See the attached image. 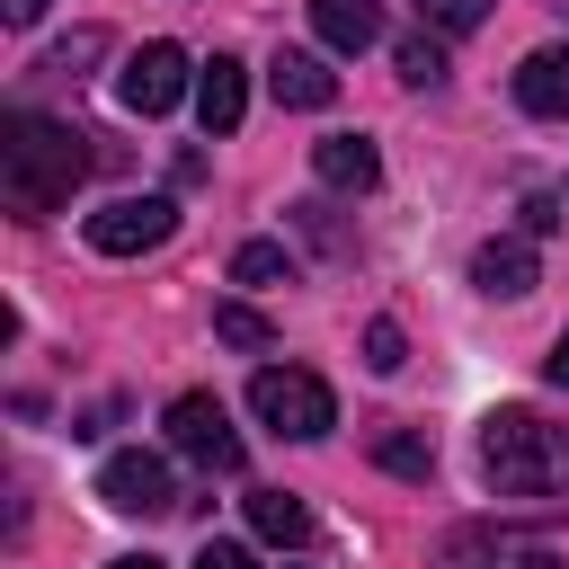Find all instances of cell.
<instances>
[{"label": "cell", "mask_w": 569, "mask_h": 569, "mask_svg": "<svg viewBox=\"0 0 569 569\" xmlns=\"http://www.w3.org/2000/svg\"><path fill=\"white\" fill-rule=\"evenodd\" d=\"M418 18H427V36H471L489 18V0H418Z\"/></svg>", "instance_id": "ac0fdd59"}, {"label": "cell", "mask_w": 569, "mask_h": 569, "mask_svg": "<svg viewBox=\"0 0 569 569\" xmlns=\"http://www.w3.org/2000/svg\"><path fill=\"white\" fill-rule=\"evenodd\" d=\"M240 116H249V80H240L231 53H213V62L196 71V124H204V133H240Z\"/></svg>", "instance_id": "30bf717a"}, {"label": "cell", "mask_w": 569, "mask_h": 569, "mask_svg": "<svg viewBox=\"0 0 569 569\" xmlns=\"http://www.w3.org/2000/svg\"><path fill=\"white\" fill-rule=\"evenodd\" d=\"M107 569H160V560H151V551H124V560H107Z\"/></svg>", "instance_id": "4316f807"}, {"label": "cell", "mask_w": 569, "mask_h": 569, "mask_svg": "<svg viewBox=\"0 0 569 569\" xmlns=\"http://www.w3.org/2000/svg\"><path fill=\"white\" fill-rule=\"evenodd\" d=\"M551 9H560V18H569V0H551Z\"/></svg>", "instance_id": "83f0119b"}, {"label": "cell", "mask_w": 569, "mask_h": 569, "mask_svg": "<svg viewBox=\"0 0 569 569\" xmlns=\"http://www.w3.org/2000/svg\"><path fill=\"white\" fill-rule=\"evenodd\" d=\"M44 9H53V0H0V18H9V27H36Z\"/></svg>", "instance_id": "484cf974"}, {"label": "cell", "mask_w": 569, "mask_h": 569, "mask_svg": "<svg viewBox=\"0 0 569 569\" xmlns=\"http://www.w3.org/2000/svg\"><path fill=\"white\" fill-rule=\"evenodd\" d=\"M267 89H276V107H302V116H320V107L338 98V71H329L320 53H293V44H284V53L267 62Z\"/></svg>", "instance_id": "9c48e42d"}, {"label": "cell", "mask_w": 569, "mask_h": 569, "mask_svg": "<svg viewBox=\"0 0 569 569\" xmlns=\"http://www.w3.org/2000/svg\"><path fill=\"white\" fill-rule=\"evenodd\" d=\"M373 462H382L391 480H427V471H436V445H427L418 427H382V436H373Z\"/></svg>", "instance_id": "2e32d148"}, {"label": "cell", "mask_w": 569, "mask_h": 569, "mask_svg": "<svg viewBox=\"0 0 569 569\" xmlns=\"http://www.w3.org/2000/svg\"><path fill=\"white\" fill-rule=\"evenodd\" d=\"M178 231V204L169 196H116V204H98L89 222H80V240L98 249V258H142V249H160Z\"/></svg>", "instance_id": "277c9868"}, {"label": "cell", "mask_w": 569, "mask_h": 569, "mask_svg": "<svg viewBox=\"0 0 569 569\" xmlns=\"http://www.w3.org/2000/svg\"><path fill=\"white\" fill-rule=\"evenodd\" d=\"M89 142H98V133H80V124L9 116V124H0V204H9L18 222L62 213V204H71V187L98 169V151H89Z\"/></svg>", "instance_id": "6da1fadb"}, {"label": "cell", "mask_w": 569, "mask_h": 569, "mask_svg": "<svg viewBox=\"0 0 569 569\" xmlns=\"http://www.w3.org/2000/svg\"><path fill=\"white\" fill-rule=\"evenodd\" d=\"M516 222H525V240H542V231L560 222V196H551V187H533V196L516 204Z\"/></svg>", "instance_id": "603a6c76"}, {"label": "cell", "mask_w": 569, "mask_h": 569, "mask_svg": "<svg viewBox=\"0 0 569 569\" xmlns=\"http://www.w3.org/2000/svg\"><path fill=\"white\" fill-rule=\"evenodd\" d=\"M311 27L329 53H365L382 36V0H311Z\"/></svg>", "instance_id": "5bb4252c"}, {"label": "cell", "mask_w": 569, "mask_h": 569, "mask_svg": "<svg viewBox=\"0 0 569 569\" xmlns=\"http://www.w3.org/2000/svg\"><path fill=\"white\" fill-rule=\"evenodd\" d=\"M98 498H107L116 516H169V507H178V480H169L160 453L133 445V453H107V462H98Z\"/></svg>", "instance_id": "52a82bcc"}, {"label": "cell", "mask_w": 569, "mask_h": 569, "mask_svg": "<svg viewBox=\"0 0 569 569\" xmlns=\"http://www.w3.org/2000/svg\"><path fill=\"white\" fill-rule=\"evenodd\" d=\"M400 80H409V89H436V80H445V44H436V36H409V44H400Z\"/></svg>", "instance_id": "d6986e66"}, {"label": "cell", "mask_w": 569, "mask_h": 569, "mask_svg": "<svg viewBox=\"0 0 569 569\" xmlns=\"http://www.w3.org/2000/svg\"><path fill=\"white\" fill-rule=\"evenodd\" d=\"M311 169H320V187H347V196H365V187L382 178V151H373L365 133H329V142H311Z\"/></svg>", "instance_id": "4fadbf2b"}, {"label": "cell", "mask_w": 569, "mask_h": 569, "mask_svg": "<svg viewBox=\"0 0 569 569\" xmlns=\"http://www.w3.org/2000/svg\"><path fill=\"white\" fill-rule=\"evenodd\" d=\"M471 284H480L489 302L533 293V240H525V231H516V240H480V249H471Z\"/></svg>", "instance_id": "8fae6325"}, {"label": "cell", "mask_w": 569, "mask_h": 569, "mask_svg": "<svg viewBox=\"0 0 569 569\" xmlns=\"http://www.w3.org/2000/svg\"><path fill=\"white\" fill-rule=\"evenodd\" d=\"M187 89H196V62H187L178 44H142V53H124V71H116L124 116H169Z\"/></svg>", "instance_id": "8992f818"}, {"label": "cell", "mask_w": 569, "mask_h": 569, "mask_svg": "<svg viewBox=\"0 0 569 569\" xmlns=\"http://www.w3.org/2000/svg\"><path fill=\"white\" fill-rule=\"evenodd\" d=\"M284 276H293L284 240H240L231 249V284H284Z\"/></svg>", "instance_id": "e0dca14e"}, {"label": "cell", "mask_w": 569, "mask_h": 569, "mask_svg": "<svg viewBox=\"0 0 569 569\" xmlns=\"http://www.w3.org/2000/svg\"><path fill=\"white\" fill-rule=\"evenodd\" d=\"M213 338H222V347H267V320H258L249 302H213Z\"/></svg>", "instance_id": "ffe728a7"}, {"label": "cell", "mask_w": 569, "mask_h": 569, "mask_svg": "<svg viewBox=\"0 0 569 569\" xmlns=\"http://www.w3.org/2000/svg\"><path fill=\"white\" fill-rule=\"evenodd\" d=\"M365 365H373V373H400V365H409V338H400V320H373V329H365Z\"/></svg>", "instance_id": "44dd1931"}, {"label": "cell", "mask_w": 569, "mask_h": 569, "mask_svg": "<svg viewBox=\"0 0 569 569\" xmlns=\"http://www.w3.org/2000/svg\"><path fill=\"white\" fill-rule=\"evenodd\" d=\"M98 53H107V36H98V27H80V36H71V44H53L36 71H80V62H98Z\"/></svg>", "instance_id": "7402d4cb"}, {"label": "cell", "mask_w": 569, "mask_h": 569, "mask_svg": "<svg viewBox=\"0 0 569 569\" xmlns=\"http://www.w3.org/2000/svg\"><path fill=\"white\" fill-rule=\"evenodd\" d=\"M160 427H169V453H187L204 471H240V436H231V409L213 391H178Z\"/></svg>", "instance_id": "5b68a950"}, {"label": "cell", "mask_w": 569, "mask_h": 569, "mask_svg": "<svg viewBox=\"0 0 569 569\" xmlns=\"http://www.w3.org/2000/svg\"><path fill=\"white\" fill-rule=\"evenodd\" d=\"M542 382H560V391H569V329L551 338V356H542Z\"/></svg>", "instance_id": "d4e9b609"}, {"label": "cell", "mask_w": 569, "mask_h": 569, "mask_svg": "<svg viewBox=\"0 0 569 569\" xmlns=\"http://www.w3.org/2000/svg\"><path fill=\"white\" fill-rule=\"evenodd\" d=\"M249 525H258V542H311V507L293 498V489H249Z\"/></svg>", "instance_id": "9a60e30c"}, {"label": "cell", "mask_w": 569, "mask_h": 569, "mask_svg": "<svg viewBox=\"0 0 569 569\" xmlns=\"http://www.w3.org/2000/svg\"><path fill=\"white\" fill-rule=\"evenodd\" d=\"M196 569H258V560H249L240 542H204V551H196Z\"/></svg>", "instance_id": "cb8c5ba5"}, {"label": "cell", "mask_w": 569, "mask_h": 569, "mask_svg": "<svg viewBox=\"0 0 569 569\" xmlns=\"http://www.w3.org/2000/svg\"><path fill=\"white\" fill-rule=\"evenodd\" d=\"M249 409H258L276 436H293V445H311V436H329V427H338L329 382H320V373H302V365H258V373H249Z\"/></svg>", "instance_id": "3957f363"}, {"label": "cell", "mask_w": 569, "mask_h": 569, "mask_svg": "<svg viewBox=\"0 0 569 569\" xmlns=\"http://www.w3.org/2000/svg\"><path fill=\"white\" fill-rule=\"evenodd\" d=\"M445 560L453 569H560V551L551 542H525V533H453Z\"/></svg>", "instance_id": "7c38bea8"}, {"label": "cell", "mask_w": 569, "mask_h": 569, "mask_svg": "<svg viewBox=\"0 0 569 569\" xmlns=\"http://www.w3.org/2000/svg\"><path fill=\"white\" fill-rule=\"evenodd\" d=\"M516 107L525 116H569V44H533L525 62H516Z\"/></svg>", "instance_id": "ba28073f"}, {"label": "cell", "mask_w": 569, "mask_h": 569, "mask_svg": "<svg viewBox=\"0 0 569 569\" xmlns=\"http://www.w3.org/2000/svg\"><path fill=\"white\" fill-rule=\"evenodd\" d=\"M480 471L498 498H560L569 489V427L533 409H489L480 418Z\"/></svg>", "instance_id": "7a4b0ae2"}]
</instances>
